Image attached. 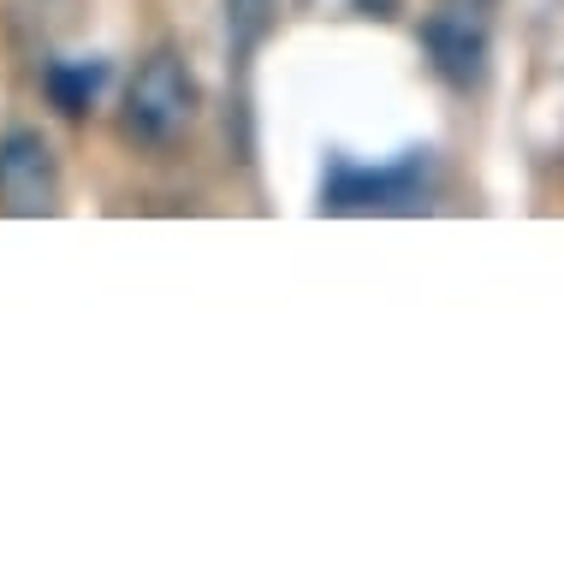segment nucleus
<instances>
[{
  "label": "nucleus",
  "mask_w": 564,
  "mask_h": 570,
  "mask_svg": "<svg viewBox=\"0 0 564 570\" xmlns=\"http://www.w3.org/2000/svg\"><path fill=\"white\" fill-rule=\"evenodd\" d=\"M42 83H48V96H55L60 114H83L101 89V60H55Z\"/></svg>",
  "instance_id": "nucleus-5"
},
{
  "label": "nucleus",
  "mask_w": 564,
  "mask_h": 570,
  "mask_svg": "<svg viewBox=\"0 0 564 570\" xmlns=\"http://www.w3.org/2000/svg\"><path fill=\"white\" fill-rule=\"evenodd\" d=\"M60 196L55 149L37 131H12L0 142V208L7 214H48Z\"/></svg>",
  "instance_id": "nucleus-2"
},
{
  "label": "nucleus",
  "mask_w": 564,
  "mask_h": 570,
  "mask_svg": "<svg viewBox=\"0 0 564 570\" xmlns=\"http://www.w3.org/2000/svg\"><path fill=\"white\" fill-rule=\"evenodd\" d=\"M274 18V0H226V30H232V48H256L261 30H268Z\"/></svg>",
  "instance_id": "nucleus-6"
},
{
  "label": "nucleus",
  "mask_w": 564,
  "mask_h": 570,
  "mask_svg": "<svg viewBox=\"0 0 564 570\" xmlns=\"http://www.w3.org/2000/svg\"><path fill=\"white\" fill-rule=\"evenodd\" d=\"M428 53H434V66L446 71L452 83H475L482 78V30L469 24V12H446V18H434L428 24Z\"/></svg>",
  "instance_id": "nucleus-3"
},
{
  "label": "nucleus",
  "mask_w": 564,
  "mask_h": 570,
  "mask_svg": "<svg viewBox=\"0 0 564 570\" xmlns=\"http://www.w3.org/2000/svg\"><path fill=\"white\" fill-rule=\"evenodd\" d=\"M416 173H339L327 185V208H410Z\"/></svg>",
  "instance_id": "nucleus-4"
},
{
  "label": "nucleus",
  "mask_w": 564,
  "mask_h": 570,
  "mask_svg": "<svg viewBox=\"0 0 564 570\" xmlns=\"http://www.w3.org/2000/svg\"><path fill=\"white\" fill-rule=\"evenodd\" d=\"M190 119H197V78L185 71L179 53H149L126 96V137L167 149L190 131Z\"/></svg>",
  "instance_id": "nucleus-1"
}]
</instances>
